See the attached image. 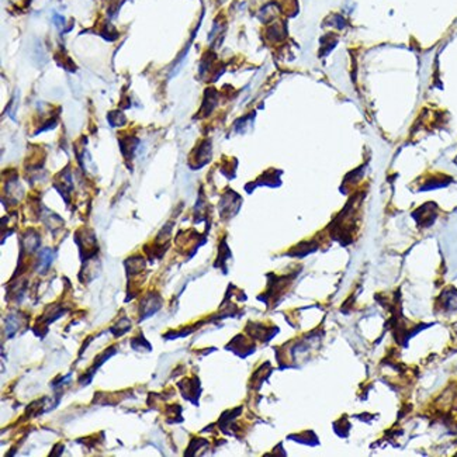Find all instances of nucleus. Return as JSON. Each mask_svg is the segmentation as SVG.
Wrapping results in <instances>:
<instances>
[{
    "label": "nucleus",
    "instance_id": "obj_1",
    "mask_svg": "<svg viewBox=\"0 0 457 457\" xmlns=\"http://www.w3.org/2000/svg\"><path fill=\"white\" fill-rule=\"evenodd\" d=\"M52 257H54V253H52L51 249H44V250L40 253V266H38L40 272H41V269L45 270V269L49 267V265L52 263Z\"/></svg>",
    "mask_w": 457,
    "mask_h": 457
}]
</instances>
